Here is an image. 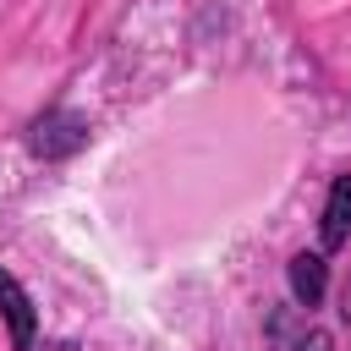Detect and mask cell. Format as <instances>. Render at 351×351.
I'll return each mask as SVG.
<instances>
[{
    "label": "cell",
    "instance_id": "1",
    "mask_svg": "<svg viewBox=\"0 0 351 351\" xmlns=\"http://www.w3.org/2000/svg\"><path fill=\"white\" fill-rule=\"evenodd\" d=\"M82 143H88V121L71 115V110H44V115L33 121V137H27V148H33L38 159H66V154H77Z\"/></svg>",
    "mask_w": 351,
    "mask_h": 351
},
{
    "label": "cell",
    "instance_id": "4",
    "mask_svg": "<svg viewBox=\"0 0 351 351\" xmlns=\"http://www.w3.org/2000/svg\"><path fill=\"white\" fill-rule=\"evenodd\" d=\"M324 285H329L324 258H318V252H296V258H291V296H296L302 307H318V302H324Z\"/></svg>",
    "mask_w": 351,
    "mask_h": 351
},
{
    "label": "cell",
    "instance_id": "3",
    "mask_svg": "<svg viewBox=\"0 0 351 351\" xmlns=\"http://www.w3.org/2000/svg\"><path fill=\"white\" fill-rule=\"evenodd\" d=\"M318 241H324V252H335V247L351 241V176H335L324 219H318Z\"/></svg>",
    "mask_w": 351,
    "mask_h": 351
},
{
    "label": "cell",
    "instance_id": "2",
    "mask_svg": "<svg viewBox=\"0 0 351 351\" xmlns=\"http://www.w3.org/2000/svg\"><path fill=\"white\" fill-rule=\"evenodd\" d=\"M0 313H5L11 346H16V351H33V329H38V318H33L27 291H22V285H16V274H5V269H0Z\"/></svg>",
    "mask_w": 351,
    "mask_h": 351
},
{
    "label": "cell",
    "instance_id": "6",
    "mask_svg": "<svg viewBox=\"0 0 351 351\" xmlns=\"http://www.w3.org/2000/svg\"><path fill=\"white\" fill-rule=\"evenodd\" d=\"M33 351H77L71 340H44V346H33Z\"/></svg>",
    "mask_w": 351,
    "mask_h": 351
},
{
    "label": "cell",
    "instance_id": "5",
    "mask_svg": "<svg viewBox=\"0 0 351 351\" xmlns=\"http://www.w3.org/2000/svg\"><path fill=\"white\" fill-rule=\"evenodd\" d=\"M296 351H329V340H324V335H307V340H302Z\"/></svg>",
    "mask_w": 351,
    "mask_h": 351
}]
</instances>
